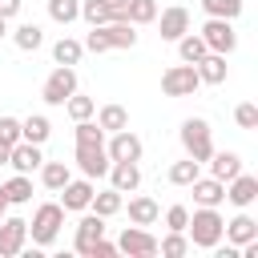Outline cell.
I'll return each instance as SVG.
<instances>
[{"instance_id":"6da1fadb","label":"cell","mask_w":258,"mask_h":258,"mask_svg":"<svg viewBox=\"0 0 258 258\" xmlns=\"http://www.w3.org/2000/svg\"><path fill=\"white\" fill-rule=\"evenodd\" d=\"M137 24L129 20H105V24H93V32L81 40L85 52H109V48H133L137 44Z\"/></svg>"},{"instance_id":"7a4b0ae2","label":"cell","mask_w":258,"mask_h":258,"mask_svg":"<svg viewBox=\"0 0 258 258\" xmlns=\"http://www.w3.org/2000/svg\"><path fill=\"white\" fill-rule=\"evenodd\" d=\"M222 226H226V218L218 214V206H198L189 214V222H185V238L198 250H214L222 242Z\"/></svg>"},{"instance_id":"3957f363","label":"cell","mask_w":258,"mask_h":258,"mask_svg":"<svg viewBox=\"0 0 258 258\" xmlns=\"http://www.w3.org/2000/svg\"><path fill=\"white\" fill-rule=\"evenodd\" d=\"M60 226H64V206H60V202H40L36 214H32V222H28L32 246H36V250L52 246V242L60 238Z\"/></svg>"},{"instance_id":"277c9868","label":"cell","mask_w":258,"mask_h":258,"mask_svg":"<svg viewBox=\"0 0 258 258\" xmlns=\"http://www.w3.org/2000/svg\"><path fill=\"white\" fill-rule=\"evenodd\" d=\"M181 149L194 161H206L214 153V137H210V121L206 117H185L181 121Z\"/></svg>"},{"instance_id":"5b68a950","label":"cell","mask_w":258,"mask_h":258,"mask_svg":"<svg viewBox=\"0 0 258 258\" xmlns=\"http://www.w3.org/2000/svg\"><path fill=\"white\" fill-rule=\"evenodd\" d=\"M198 36L206 40V48H210V52H222V56H230V52L238 48L234 20H222V16H206V24H202V32H198Z\"/></svg>"},{"instance_id":"8992f818","label":"cell","mask_w":258,"mask_h":258,"mask_svg":"<svg viewBox=\"0 0 258 258\" xmlns=\"http://www.w3.org/2000/svg\"><path fill=\"white\" fill-rule=\"evenodd\" d=\"M202 89V77H198V69L194 64H169L165 73H161V93L165 97H194Z\"/></svg>"},{"instance_id":"52a82bcc","label":"cell","mask_w":258,"mask_h":258,"mask_svg":"<svg viewBox=\"0 0 258 258\" xmlns=\"http://www.w3.org/2000/svg\"><path fill=\"white\" fill-rule=\"evenodd\" d=\"M73 93H77V69H73V64H56V69L48 73L44 89H40L44 105H64Z\"/></svg>"},{"instance_id":"ba28073f","label":"cell","mask_w":258,"mask_h":258,"mask_svg":"<svg viewBox=\"0 0 258 258\" xmlns=\"http://www.w3.org/2000/svg\"><path fill=\"white\" fill-rule=\"evenodd\" d=\"M117 254H129V258H153V254H157V238H153L145 226H125L121 238H117Z\"/></svg>"},{"instance_id":"9c48e42d","label":"cell","mask_w":258,"mask_h":258,"mask_svg":"<svg viewBox=\"0 0 258 258\" xmlns=\"http://www.w3.org/2000/svg\"><path fill=\"white\" fill-rule=\"evenodd\" d=\"M105 153H109V161H141L145 145H141V137L133 129H117V133H109Z\"/></svg>"},{"instance_id":"30bf717a","label":"cell","mask_w":258,"mask_h":258,"mask_svg":"<svg viewBox=\"0 0 258 258\" xmlns=\"http://www.w3.org/2000/svg\"><path fill=\"white\" fill-rule=\"evenodd\" d=\"M28 242V222L24 218H0V258H16Z\"/></svg>"},{"instance_id":"8fae6325","label":"cell","mask_w":258,"mask_h":258,"mask_svg":"<svg viewBox=\"0 0 258 258\" xmlns=\"http://www.w3.org/2000/svg\"><path fill=\"white\" fill-rule=\"evenodd\" d=\"M60 206H64V214H85L89 210V202H93V177H81V181H64L60 189Z\"/></svg>"},{"instance_id":"7c38bea8","label":"cell","mask_w":258,"mask_h":258,"mask_svg":"<svg viewBox=\"0 0 258 258\" xmlns=\"http://www.w3.org/2000/svg\"><path fill=\"white\" fill-rule=\"evenodd\" d=\"M97 238H105V218L89 210V214H85V218L77 222V238H73V250L89 258V250L97 246Z\"/></svg>"},{"instance_id":"4fadbf2b","label":"cell","mask_w":258,"mask_h":258,"mask_svg":"<svg viewBox=\"0 0 258 258\" xmlns=\"http://www.w3.org/2000/svg\"><path fill=\"white\" fill-rule=\"evenodd\" d=\"M226 202H234L238 210L254 206V202H258V177H254V173H234V177L226 181Z\"/></svg>"},{"instance_id":"5bb4252c","label":"cell","mask_w":258,"mask_h":258,"mask_svg":"<svg viewBox=\"0 0 258 258\" xmlns=\"http://www.w3.org/2000/svg\"><path fill=\"white\" fill-rule=\"evenodd\" d=\"M77 169L85 177H105L109 173V153L105 145H77Z\"/></svg>"},{"instance_id":"9a60e30c","label":"cell","mask_w":258,"mask_h":258,"mask_svg":"<svg viewBox=\"0 0 258 258\" xmlns=\"http://www.w3.org/2000/svg\"><path fill=\"white\" fill-rule=\"evenodd\" d=\"M40 161H44V153H40V145H32V141H16L12 153H8V165H12L16 173H36Z\"/></svg>"},{"instance_id":"2e32d148","label":"cell","mask_w":258,"mask_h":258,"mask_svg":"<svg viewBox=\"0 0 258 258\" xmlns=\"http://www.w3.org/2000/svg\"><path fill=\"white\" fill-rule=\"evenodd\" d=\"M157 24H161V40H177V36H185L189 32V12L181 8V4H173V8H165L161 16H153Z\"/></svg>"},{"instance_id":"e0dca14e","label":"cell","mask_w":258,"mask_h":258,"mask_svg":"<svg viewBox=\"0 0 258 258\" xmlns=\"http://www.w3.org/2000/svg\"><path fill=\"white\" fill-rule=\"evenodd\" d=\"M109 181H113V189L133 194L141 185V165L137 161H109Z\"/></svg>"},{"instance_id":"ac0fdd59","label":"cell","mask_w":258,"mask_h":258,"mask_svg":"<svg viewBox=\"0 0 258 258\" xmlns=\"http://www.w3.org/2000/svg\"><path fill=\"white\" fill-rule=\"evenodd\" d=\"M189 189H194V202L198 206H222L226 202V181H218V177H194L189 181Z\"/></svg>"},{"instance_id":"d6986e66","label":"cell","mask_w":258,"mask_h":258,"mask_svg":"<svg viewBox=\"0 0 258 258\" xmlns=\"http://www.w3.org/2000/svg\"><path fill=\"white\" fill-rule=\"evenodd\" d=\"M222 238L230 242V246H242V242H250V238H258V222L242 210V214H234L226 226H222Z\"/></svg>"},{"instance_id":"ffe728a7","label":"cell","mask_w":258,"mask_h":258,"mask_svg":"<svg viewBox=\"0 0 258 258\" xmlns=\"http://www.w3.org/2000/svg\"><path fill=\"white\" fill-rule=\"evenodd\" d=\"M194 69H198L202 85H226V77H230V64H226V56H222V52H206Z\"/></svg>"},{"instance_id":"44dd1931","label":"cell","mask_w":258,"mask_h":258,"mask_svg":"<svg viewBox=\"0 0 258 258\" xmlns=\"http://www.w3.org/2000/svg\"><path fill=\"white\" fill-rule=\"evenodd\" d=\"M206 161H210V173H214L218 181H230L234 173H242V157H238L234 149H222V153L214 149V153H210Z\"/></svg>"},{"instance_id":"7402d4cb","label":"cell","mask_w":258,"mask_h":258,"mask_svg":"<svg viewBox=\"0 0 258 258\" xmlns=\"http://www.w3.org/2000/svg\"><path fill=\"white\" fill-rule=\"evenodd\" d=\"M0 194L8 198V206H28V202H32V177H28V173H12V177L0 185Z\"/></svg>"},{"instance_id":"603a6c76","label":"cell","mask_w":258,"mask_h":258,"mask_svg":"<svg viewBox=\"0 0 258 258\" xmlns=\"http://www.w3.org/2000/svg\"><path fill=\"white\" fill-rule=\"evenodd\" d=\"M89 210H93V214H101V218H113V214H121V210H125V194H121V189H113V185H109V189H101V194L93 189Z\"/></svg>"},{"instance_id":"cb8c5ba5","label":"cell","mask_w":258,"mask_h":258,"mask_svg":"<svg viewBox=\"0 0 258 258\" xmlns=\"http://www.w3.org/2000/svg\"><path fill=\"white\" fill-rule=\"evenodd\" d=\"M48 133H52V125H48V117H44V113H32V117H24V121H20V141L44 145V141H48Z\"/></svg>"},{"instance_id":"d4e9b609","label":"cell","mask_w":258,"mask_h":258,"mask_svg":"<svg viewBox=\"0 0 258 258\" xmlns=\"http://www.w3.org/2000/svg\"><path fill=\"white\" fill-rule=\"evenodd\" d=\"M157 218H161V210L153 198H129V222L133 226H153Z\"/></svg>"},{"instance_id":"484cf974","label":"cell","mask_w":258,"mask_h":258,"mask_svg":"<svg viewBox=\"0 0 258 258\" xmlns=\"http://www.w3.org/2000/svg\"><path fill=\"white\" fill-rule=\"evenodd\" d=\"M173 44H177V56H181L185 64H198V60L210 52V48H206V40H202L198 32H185V36H177Z\"/></svg>"},{"instance_id":"4316f807","label":"cell","mask_w":258,"mask_h":258,"mask_svg":"<svg viewBox=\"0 0 258 258\" xmlns=\"http://www.w3.org/2000/svg\"><path fill=\"white\" fill-rule=\"evenodd\" d=\"M97 125H101L105 133L129 129V113H125V105H101V109H97Z\"/></svg>"},{"instance_id":"83f0119b","label":"cell","mask_w":258,"mask_h":258,"mask_svg":"<svg viewBox=\"0 0 258 258\" xmlns=\"http://www.w3.org/2000/svg\"><path fill=\"white\" fill-rule=\"evenodd\" d=\"M12 44H16L20 52H36V48L44 44L40 24H20V28H12Z\"/></svg>"},{"instance_id":"f1b7e54d","label":"cell","mask_w":258,"mask_h":258,"mask_svg":"<svg viewBox=\"0 0 258 258\" xmlns=\"http://www.w3.org/2000/svg\"><path fill=\"white\" fill-rule=\"evenodd\" d=\"M69 177H73V173H69V165H64V161H40V185H44V189H52V194H56Z\"/></svg>"},{"instance_id":"f546056e","label":"cell","mask_w":258,"mask_h":258,"mask_svg":"<svg viewBox=\"0 0 258 258\" xmlns=\"http://www.w3.org/2000/svg\"><path fill=\"white\" fill-rule=\"evenodd\" d=\"M81 56H85V44L73 40V36H60V40L52 44V60H56V64H77Z\"/></svg>"},{"instance_id":"4dcf8cb0","label":"cell","mask_w":258,"mask_h":258,"mask_svg":"<svg viewBox=\"0 0 258 258\" xmlns=\"http://www.w3.org/2000/svg\"><path fill=\"white\" fill-rule=\"evenodd\" d=\"M194 246H189V238H185V230H169L161 242H157V254H165V258H181V254H189Z\"/></svg>"},{"instance_id":"1f68e13d","label":"cell","mask_w":258,"mask_h":258,"mask_svg":"<svg viewBox=\"0 0 258 258\" xmlns=\"http://www.w3.org/2000/svg\"><path fill=\"white\" fill-rule=\"evenodd\" d=\"M157 0H125V20L129 24H153Z\"/></svg>"},{"instance_id":"d6a6232c","label":"cell","mask_w":258,"mask_h":258,"mask_svg":"<svg viewBox=\"0 0 258 258\" xmlns=\"http://www.w3.org/2000/svg\"><path fill=\"white\" fill-rule=\"evenodd\" d=\"M198 173H202V161H194V157H181V161H173V165H169V173H165V177H169L173 185H189Z\"/></svg>"},{"instance_id":"836d02e7","label":"cell","mask_w":258,"mask_h":258,"mask_svg":"<svg viewBox=\"0 0 258 258\" xmlns=\"http://www.w3.org/2000/svg\"><path fill=\"white\" fill-rule=\"evenodd\" d=\"M206 16H222V20H238L242 16V0H202Z\"/></svg>"},{"instance_id":"e575fe53","label":"cell","mask_w":258,"mask_h":258,"mask_svg":"<svg viewBox=\"0 0 258 258\" xmlns=\"http://www.w3.org/2000/svg\"><path fill=\"white\" fill-rule=\"evenodd\" d=\"M77 145H105V129L93 121V117H85V121H77Z\"/></svg>"},{"instance_id":"d590c367","label":"cell","mask_w":258,"mask_h":258,"mask_svg":"<svg viewBox=\"0 0 258 258\" xmlns=\"http://www.w3.org/2000/svg\"><path fill=\"white\" fill-rule=\"evenodd\" d=\"M48 16L56 24H73L81 16V0H48Z\"/></svg>"},{"instance_id":"8d00e7d4","label":"cell","mask_w":258,"mask_h":258,"mask_svg":"<svg viewBox=\"0 0 258 258\" xmlns=\"http://www.w3.org/2000/svg\"><path fill=\"white\" fill-rule=\"evenodd\" d=\"M64 109H69V117H73V121H85V117H93V113H97V101H93V97L73 93V97L64 101Z\"/></svg>"},{"instance_id":"74e56055","label":"cell","mask_w":258,"mask_h":258,"mask_svg":"<svg viewBox=\"0 0 258 258\" xmlns=\"http://www.w3.org/2000/svg\"><path fill=\"white\" fill-rule=\"evenodd\" d=\"M234 121H238L242 129H258V105H250V101H242V105L234 109Z\"/></svg>"},{"instance_id":"f35d334b","label":"cell","mask_w":258,"mask_h":258,"mask_svg":"<svg viewBox=\"0 0 258 258\" xmlns=\"http://www.w3.org/2000/svg\"><path fill=\"white\" fill-rule=\"evenodd\" d=\"M0 141L4 145H16L20 141V117H0Z\"/></svg>"},{"instance_id":"ab89813d","label":"cell","mask_w":258,"mask_h":258,"mask_svg":"<svg viewBox=\"0 0 258 258\" xmlns=\"http://www.w3.org/2000/svg\"><path fill=\"white\" fill-rule=\"evenodd\" d=\"M185 222H189V210L185 206H169L165 210V230H185Z\"/></svg>"},{"instance_id":"60d3db41","label":"cell","mask_w":258,"mask_h":258,"mask_svg":"<svg viewBox=\"0 0 258 258\" xmlns=\"http://www.w3.org/2000/svg\"><path fill=\"white\" fill-rule=\"evenodd\" d=\"M117 254V242H109V238H97V246L89 250V258H113Z\"/></svg>"},{"instance_id":"b9f144b4","label":"cell","mask_w":258,"mask_h":258,"mask_svg":"<svg viewBox=\"0 0 258 258\" xmlns=\"http://www.w3.org/2000/svg\"><path fill=\"white\" fill-rule=\"evenodd\" d=\"M20 4H24V0H0V16H4V20H12V16L20 12Z\"/></svg>"},{"instance_id":"7bdbcfd3","label":"cell","mask_w":258,"mask_h":258,"mask_svg":"<svg viewBox=\"0 0 258 258\" xmlns=\"http://www.w3.org/2000/svg\"><path fill=\"white\" fill-rule=\"evenodd\" d=\"M8 153H12V145H4V141H0V165H8Z\"/></svg>"},{"instance_id":"ee69618b","label":"cell","mask_w":258,"mask_h":258,"mask_svg":"<svg viewBox=\"0 0 258 258\" xmlns=\"http://www.w3.org/2000/svg\"><path fill=\"white\" fill-rule=\"evenodd\" d=\"M4 36H8V20L0 16V40H4Z\"/></svg>"},{"instance_id":"f6af8a7d","label":"cell","mask_w":258,"mask_h":258,"mask_svg":"<svg viewBox=\"0 0 258 258\" xmlns=\"http://www.w3.org/2000/svg\"><path fill=\"white\" fill-rule=\"evenodd\" d=\"M4 214H8V198L0 194V218H4Z\"/></svg>"}]
</instances>
